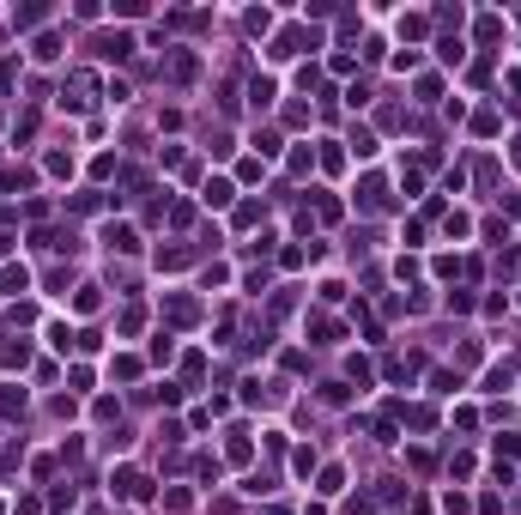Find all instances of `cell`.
<instances>
[{"mask_svg":"<svg viewBox=\"0 0 521 515\" xmlns=\"http://www.w3.org/2000/svg\"><path fill=\"white\" fill-rule=\"evenodd\" d=\"M116 497H152V479H146V473H134V467H121V473H116Z\"/></svg>","mask_w":521,"mask_h":515,"instance_id":"1","label":"cell"},{"mask_svg":"<svg viewBox=\"0 0 521 515\" xmlns=\"http://www.w3.org/2000/svg\"><path fill=\"white\" fill-rule=\"evenodd\" d=\"M0 364H6V370H25L30 364V340H6V346H0Z\"/></svg>","mask_w":521,"mask_h":515,"instance_id":"2","label":"cell"},{"mask_svg":"<svg viewBox=\"0 0 521 515\" xmlns=\"http://www.w3.org/2000/svg\"><path fill=\"white\" fill-rule=\"evenodd\" d=\"M298 49H303V30H298V25H291V30H279V43H273V55L285 61V55H298Z\"/></svg>","mask_w":521,"mask_h":515,"instance_id":"3","label":"cell"},{"mask_svg":"<svg viewBox=\"0 0 521 515\" xmlns=\"http://www.w3.org/2000/svg\"><path fill=\"white\" fill-rule=\"evenodd\" d=\"M231 194H237V188H231L224 176H212V182H207V206H231Z\"/></svg>","mask_w":521,"mask_h":515,"instance_id":"4","label":"cell"},{"mask_svg":"<svg viewBox=\"0 0 521 515\" xmlns=\"http://www.w3.org/2000/svg\"><path fill=\"white\" fill-rule=\"evenodd\" d=\"M109 249H121V255H134L140 242H134V230H128V225H109Z\"/></svg>","mask_w":521,"mask_h":515,"instance_id":"5","label":"cell"},{"mask_svg":"<svg viewBox=\"0 0 521 515\" xmlns=\"http://www.w3.org/2000/svg\"><path fill=\"white\" fill-rule=\"evenodd\" d=\"M357 206H364V212H376V206H382V182H364V188H357Z\"/></svg>","mask_w":521,"mask_h":515,"instance_id":"6","label":"cell"},{"mask_svg":"<svg viewBox=\"0 0 521 515\" xmlns=\"http://www.w3.org/2000/svg\"><path fill=\"white\" fill-rule=\"evenodd\" d=\"M30 182H37L30 170H0V188H6V194H18V188H30Z\"/></svg>","mask_w":521,"mask_h":515,"instance_id":"7","label":"cell"},{"mask_svg":"<svg viewBox=\"0 0 521 515\" xmlns=\"http://www.w3.org/2000/svg\"><path fill=\"white\" fill-rule=\"evenodd\" d=\"M509 382H515V370H509V364H497L491 376H485V388H491V394H503V388H509Z\"/></svg>","mask_w":521,"mask_h":515,"instance_id":"8","label":"cell"},{"mask_svg":"<svg viewBox=\"0 0 521 515\" xmlns=\"http://www.w3.org/2000/svg\"><path fill=\"white\" fill-rule=\"evenodd\" d=\"M200 309H194V297H170V321H194Z\"/></svg>","mask_w":521,"mask_h":515,"instance_id":"9","label":"cell"},{"mask_svg":"<svg viewBox=\"0 0 521 515\" xmlns=\"http://www.w3.org/2000/svg\"><path fill=\"white\" fill-rule=\"evenodd\" d=\"M18 412H25V394L6 388V394H0V418H18Z\"/></svg>","mask_w":521,"mask_h":515,"instance_id":"10","label":"cell"},{"mask_svg":"<svg viewBox=\"0 0 521 515\" xmlns=\"http://www.w3.org/2000/svg\"><path fill=\"white\" fill-rule=\"evenodd\" d=\"M309 333H315V346H333V340H340V321H315Z\"/></svg>","mask_w":521,"mask_h":515,"instance_id":"11","label":"cell"},{"mask_svg":"<svg viewBox=\"0 0 521 515\" xmlns=\"http://www.w3.org/2000/svg\"><path fill=\"white\" fill-rule=\"evenodd\" d=\"M249 97H255V109H267V104H273V79H255Z\"/></svg>","mask_w":521,"mask_h":515,"instance_id":"12","label":"cell"},{"mask_svg":"<svg viewBox=\"0 0 521 515\" xmlns=\"http://www.w3.org/2000/svg\"><path fill=\"white\" fill-rule=\"evenodd\" d=\"M352 151H357V158H370V151H376V134H370V128H357V134H352Z\"/></svg>","mask_w":521,"mask_h":515,"instance_id":"13","label":"cell"},{"mask_svg":"<svg viewBox=\"0 0 521 515\" xmlns=\"http://www.w3.org/2000/svg\"><path fill=\"white\" fill-rule=\"evenodd\" d=\"M0 285H6V291H25L30 279H25V267H6V273H0Z\"/></svg>","mask_w":521,"mask_h":515,"instance_id":"14","label":"cell"},{"mask_svg":"<svg viewBox=\"0 0 521 515\" xmlns=\"http://www.w3.org/2000/svg\"><path fill=\"white\" fill-rule=\"evenodd\" d=\"M128 49H134V37H109V43H104V55H109V61H121Z\"/></svg>","mask_w":521,"mask_h":515,"instance_id":"15","label":"cell"},{"mask_svg":"<svg viewBox=\"0 0 521 515\" xmlns=\"http://www.w3.org/2000/svg\"><path fill=\"white\" fill-rule=\"evenodd\" d=\"M170 79H194V55H176V61H170Z\"/></svg>","mask_w":521,"mask_h":515,"instance_id":"16","label":"cell"},{"mask_svg":"<svg viewBox=\"0 0 521 515\" xmlns=\"http://www.w3.org/2000/svg\"><path fill=\"white\" fill-rule=\"evenodd\" d=\"M515 164H521V139H515Z\"/></svg>","mask_w":521,"mask_h":515,"instance_id":"17","label":"cell"}]
</instances>
